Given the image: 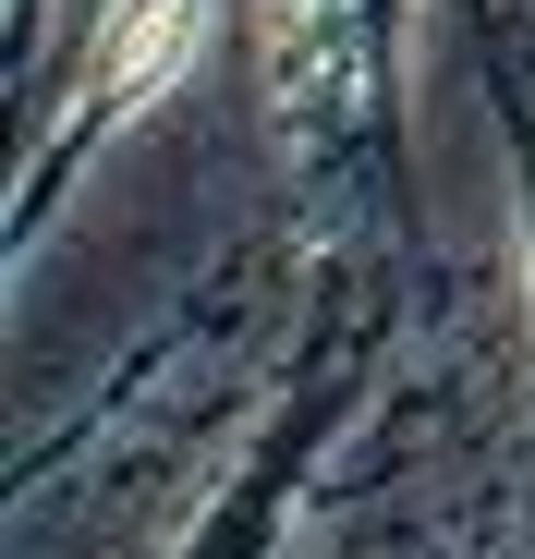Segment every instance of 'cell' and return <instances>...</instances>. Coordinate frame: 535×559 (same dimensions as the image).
<instances>
[{"label": "cell", "instance_id": "1", "mask_svg": "<svg viewBox=\"0 0 535 559\" xmlns=\"http://www.w3.org/2000/svg\"><path fill=\"white\" fill-rule=\"evenodd\" d=\"M268 73H281V98H305L317 122L366 85V37H353L341 0H281V25H268Z\"/></svg>", "mask_w": 535, "mask_h": 559}]
</instances>
